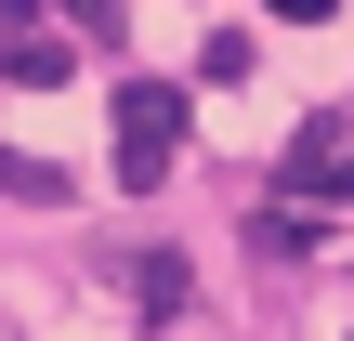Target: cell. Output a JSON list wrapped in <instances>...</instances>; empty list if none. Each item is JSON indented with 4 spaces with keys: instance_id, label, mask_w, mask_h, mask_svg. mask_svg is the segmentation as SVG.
<instances>
[{
    "instance_id": "cell-4",
    "label": "cell",
    "mask_w": 354,
    "mask_h": 341,
    "mask_svg": "<svg viewBox=\"0 0 354 341\" xmlns=\"http://www.w3.org/2000/svg\"><path fill=\"white\" fill-rule=\"evenodd\" d=\"M328 171H342V105H315L289 131V184H328Z\"/></svg>"
},
{
    "instance_id": "cell-6",
    "label": "cell",
    "mask_w": 354,
    "mask_h": 341,
    "mask_svg": "<svg viewBox=\"0 0 354 341\" xmlns=\"http://www.w3.org/2000/svg\"><path fill=\"white\" fill-rule=\"evenodd\" d=\"M66 26H79V39H118V26H131V0H66Z\"/></svg>"
},
{
    "instance_id": "cell-1",
    "label": "cell",
    "mask_w": 354,
    "mask_h": 341,
    "mask_svg": "<svg viewBox=\"0 0 354 341\" xmlns=\"http://www.w3.org/2000/svg\"><path fill=\"white\" fill-rule=\"evenodd\" d=\"M184 145V92L171 79H118V184H158Z\"/></svg>"
},
{
    "instance_id": "cell-5",
    "label": "cell",
    "mask_w": 354,
    "mask_h": 341,
    "mask_svg": "<svg viewBox=\"0 0 354 341\" xmlns=\"http://www.w3.org/2000/svg\"><path fill=\"white\" fill-rule=\"evenodd\" d=\"M0 197H66V171H53V158H13V145H0Z\"/></svg>"
},
{
    "instance_id": "cell-3",
    "label": "cell",
    "mask_w": 354,
    "mask_h": 341,
    "mask_svg": "<svg viewBox=\"0 0 354 341\" xmlns=\"http://www.w3.org/2000/svg\"><path fill=\"white\" fill-rule=\"evenodd\" d=\"M131 302H145L158 329H184V302H197V276H184V250H145V263H131Z\"/></svg>"
},
{
    "instance_id": "cell-7",
    "label": "cell",
    "mask_w": 354,
    "mask_h": 341,
    "mask_svg": "<svg viewBox=\"0 0 354 341\" xmlns=\"http://www.w3.org/2000/svg\"><path fill=\"white\" fill-rule=\"evenodd\" d=\"M276 13H289V26H328V13H342V0H276Z\"/></svg>"
},
{
    "instance_id": "cell-2",
    "label": "cell",
    "mask_w": 354,
    "mask_h": 341,
    "mask_svg": "<svg viewBox=\"0 0 354 341\" xmlns=\"http://www.w3.org/2000/svg\"><path fill=\"white\" fill-rule=\"evenodd\" d=\"M0 66H13L26 92H53V79L79 66V39H66V26H53L39 0H0Z\"/></svg>"
},
{
    "instance_id": "cell-8",
    "label": "cell",
    "mask_w": 354,
    "mask_h": 341,
    "mask_svg": "<svg viewBox=\"0 0 354 341\" xmlns=\"http://www.w3.org/2000/svg\"><path fill=\"white\" fill-rule=\"evenodd\" d=\"M328 197H354V158H342V171H328Z\"/></svg>"
}]
</instances>
